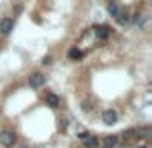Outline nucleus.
Returning <instances> with one entry per match:
<instances>
[{
	"label": "nucleus",
	"instance_id": "nucleus-1",
	"mask_svg": "<svg viewBox=\"0 0 152 148\" xmlns=\"http://www.w3.org/2000/svg\"><path fill=\"white\" fill-rule=\"evenodd\" d=\"M0 144H2L4 148H12L15 144L14 131H10V129H2V131H0Z\"/></svg>",
	"mask_w": 152,
	"mask_h": 148
},
{
	"label": "nucleus",
	"instance_id": "nucleus-2",
	"mask_svg": "<svg viewBox=\"0 0 152 148\" xmlns=\"http://www.w3.org/2000/svg\"><path fill=\"white\" fill-rule=\"evenodd\" d=\"M46 83V77L42 73H33L29 77V87L31 89H39V87H42Z\"/></svg>",
	"mask_w": 152,
	"mask_h": 148
},
{
	"label": "nucleus",
	"instance_id": "nucleus-3",
	"mask_svg": "<svg viewBox=\"0 0 152 148\" xmlns=\"http://www.w3.org/2000/svg\"><path fill=\"white\" fill-rule=\"evenodd\" d=\"M14 31V19L12 17H2L0 19V33L2 35H10Z\"/></svg>",
	"mask_w": 152,
	"mask_h": 148
},
{
	"label": "nucleus",
	"instance_id": "nucleus-4",
	"mask_svg": "<svg viewBox=\"0 0 152 148\" xmlns=\"http://www.w3.org/2000/svg\"><path fill=\"white\" fill-rule=\"evenodd\" d=\"M94 35H96L100 41H104V39H108L112 35V27L110 25H96L94 27Z\"/></svg>",
	"mask_w": 152,
	"mask_h": 148
},
{
	"label": "nucleus",
	"instance_id": "nucleus-5",
	"mask_svg": "<svg viewBox=\"0 0 152 148\" xmlns=\"http://www.w3.org/2000/svg\"><path fill=\"white\" fill-rule=\"evenodd\" d=\"M102 121L106 123V125H114V123H118V114H115L114 110H106L102 114Z\"/></svg>",
	"mask_w": 152,
	"mask_h": 148
},
{
	"label": "nucleus",
	"instance_id": "nucleus-6",
	"mask_svg": "<svg viewBox=\"0 0 152 148\" xmlns=\"http://www.w3.org/2000/svg\"><path fill=\"white\" fill-rule=\"evenodd\" d=\"M45 102H46V106H50V108H58L60 106V98L56 96L54 93H46L45 94Z\"/></svg>",
	"mask_w": 152,
	"mask_h": 148
},
{
	"label": "nucleus",
	"instance_id": "nucleus-7",
	"mask_svg": "<svg viewBox=\"0 0 152 148\" xmlns=\"http://www.w3.org/2000/svg\"><path fill=\"white\" fill-rule=\"evenodd\" d=\"M118 141L119 139L115 135H108L106 139H102V148H115L118 146Z\"/></svg>",
	"mask_w": 152,
	"mask_h": 148
},
{
	"label": "nucleus",
	"instance_id": "nucleus-8",
	"mask_svg": "<svg viewBox=\"0 0 152 148\" xmlns=\"http://www.w3.org/2000/svg\"><path fill=\"white\" fill-rule=\"evenodd\" d=\"M115 21H118L119 25H127V23L131 21V17H129V14H127V12H121V10H119L118 15H115Z\"/></svg>",
	"mask_w": 152,
	"mask_h": 148
},
{
	"label": "nucleus",
	"instance_id": "nucleus-9",
	"mask_svg": "<svg viewBox=\"0 0 152 148\" xmlns=\"http://www.w3.org/2000/svg\"><path fill=\"white\" fill-rule=\"evenodd\" d=\"M83 142H85L87 148H98V139L93 137V135H87V137L83 139Z\"/></svg>",
	"mask_w": 152,
	"mask_h": 148
},
{
	"label": "nucleus",
	"instance_id": "nucleus-10",
	"mask_svg": "<svg viewBox=\"0 0 152 148\" xmlns=\"http://www.w3.org/2000/svg\"><path fill=\"white\" fill-rule=\"evenodd\" d=\"M106 10H108V14H110L112 17H115V15H118V12H119V8H118V4H115L114 0H110V2L106 4Z\"/></svg>",
	"mask_w": 152,
	"mask_h": 148
},
{
	"label": "nucleus",
	"instance_id": "nucleus-11",
	"mask_svg": "<svg viewBox=\"0 0 152 148\" xmlns=\"http://www.w3.org/2000/svg\"><path fill=\"white\" fill-rule=\"evenodd\" d=\"M67 58H69V60H81L83 58V52L79 50V48H71L69 52H67Z\"/></svg>",
	"mask_w": 152,
	"mask_h": 148
},
{
	"label": "nucleus",
	"instance_id": "nucleus-12",
	"mask_svg": "<svg viewBox=\"0 0 152 148\" xmlns=\"http://www.w3.org/2000/svg\"><path fill=\"white\" fill-rule=\"evenodd\" d=\"M133 21L137 23L139 27H145V23H146V17L142 14H135V17H133Z\"/></svg>",
	"mask_w": 152,
	"mask_h": 148
},
{
	"label": "nucleus",
	"instance_id": "nucleus-13",
	"mask_svg": "<svg viewBox=\"0 0 152 148\" xmlns=\"http://www.w3.org/2000/svg\"><path fill=\"white\" fill-rule=\"evenodd\" d=\"M52 63V56H46V58H42V66H50Z\"/></svg>",
	"mask_w": 152,
	"mask_h": 148
},
{
	"label": "nucleus",
	"instance_id": "nucleus-14",
	"mask_svg": "<svg viewBox=\"0 0 152 148\" xmlns=\"http://www.w3.org/2000/svg\"><path fill=\"white\" fill-rule=\"evenodd\" d=\"M81 106H83V110H85V112H89V110H93V104H89V102H83V104H81Z\"/></svg>",
	"mask_w": 152,
	"mask_h": 148
},
{
	"label": "nucleus",
	"instance_id": "nucleus-15",
	"mask_svg": "<svg viewBox=\"0 0 152 148\" xmlns=\"http://www.w3.org/2000/svg\"><path fill=\"white\" fill-rule=\"evenodd\" d=\"M19 148H29V146H19Z\"/></svg>",
	"mask_w": 152,
	"mask_h": 148
},
{
	"label": "nucleus",
	"instance_id": "nucleus-16",
	"mask_svg": "<svg viewBox=\"0 0 152 148\" xmlns=\"http://www.w3.org/2000/svg\"><path fill=\"white\" fill-rule=\"evenodd\" d=\"M139 148H146V146H139Z\"/></svg>",
	"mask_w": 152,
	"mask_h": 148
}]
</instances>
